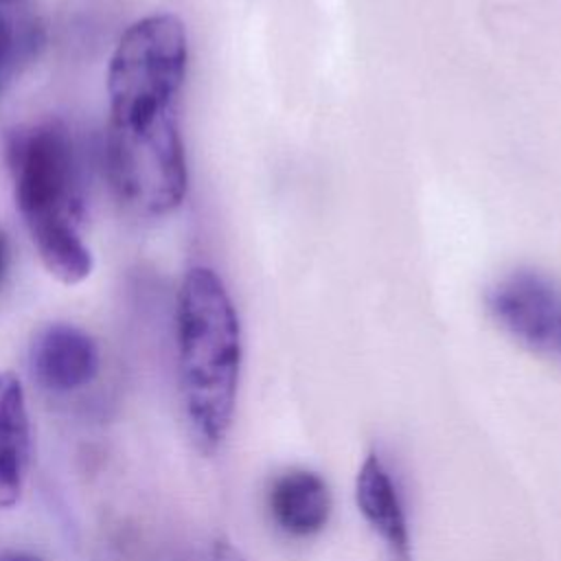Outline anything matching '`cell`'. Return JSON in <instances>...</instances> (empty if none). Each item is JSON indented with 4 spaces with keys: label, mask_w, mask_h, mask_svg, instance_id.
Listing matches in <instances>:
<instances>
[{
    "label": "cell",
    "mask_w": 561,
    "mask_h": 561,
    "mask_svg": "<svg viewBox=\"0 0 561 561\" xmlns=\"http://www.w3.org/2000/svg\"><path fill=\"white\" fill-rule=\"evenodd\" d=\"M31 416L20 377L0 370V511L13 508L31 467Z\"/></svg>",
    "instance_id": "9"
},
{
    "label": "cell",
    "mask_w": 561,
    "mask_h": 561,
    "mask_svg": "<svg viewBox=\"0 0 561 561\" xmlns=\"http://www.w3.org/2000/svg\"><path fill=\"white\" fill-rule=\"evenodd\" d=\"M331 506L327 480L311 469H285L267 489L270 517L274 526L291 539L318 535L331 517Z\"/></svg>",
    "instance_id": "8"
},
{
    "label": "cell",
    "mask_w": 561,
    "mask_h": 561,
    "mask_svg": "<svg viewBox=\"0 0 561 561\" xmlns=\"http://www.w3.org/2000/svg\"><path fill=\"white\" fill-rule=\"evenodd\" d=\"M15 206L46 272L79 285L94 267L83 239V182L72 136L59 121H39L9 131L4 147Z\"/></svg>",
    "instance_id": "1"
},
{
    "label": "cell",
    "mask_w": 561,
    "mask_h": 561,
    "mask_svg": "<svg viewBox=\"0 0 561 561\" xmlns=\"http://www.w3.org/2000/svg\"><path fill=\"white\" fill-rule=\"evenodd\" d=\"M180 561H245V559L228 539L210 537L191 546Z\"/></svg>",
    "instance_id": "10"
},
{
    "label": "cell",
    "mask_w": 561,
    "mask_h": 561,
    "mask_svg": "<svg viewBox=\"0 0 561 561\" xmlns=\"http://www.w3.org/2000/svg\"><path fill=\"white\" fill-rule=\"evenodd\" d=\"M491 318L522 346L561 362V285L537 270H515L486 294Z\"/></svg>",
    "instance_id": "5"
},
{
    "label": "cell",
    "mask_w": 561,
    "mask_h": 561,
    "mask_svg": "<svg viewBox=\"0 0 561 561\" xmlns=\"http://www.w3.org/2000/svg\"><path fill=\"white\" fill-rule=\"evenodd\" d=\"M101 353L94 337L70 322L42 327L28 346V370L33 381L48 392H75L94 381Z\"/></svg>",
    "instance_id": "6"
},
{
    "label": "cell",
    "mask_w": 561,
    "mask_h": 561,
    "mask_svg": "<svg viewBox=\"0 0 561 561\" xmlns=\"http://www.w3.org/2000/svg\"><path fill=\"white\" fill-rule=\"evenodd\" d=\"M0 561H42V559L26 552H9V554H2Z\"/></svg>",
    "instance_id": "12"
},
{
    "label": "cell",
    "mask_w": 561,
    "mask_h": 561,
    "mask_svg": "<svg viewBox=\"0 0 561 561\" xmlns=\"http://www.w3.org/2000/svg\"><path fill=\"white\" fill-rule=\"evenodd\" d=\"M355 502L366 524L381 539L388 559L410 561L412 537L405 506L397 480L392 478L379 451H370L357 471Z\"/></svg>",
    "instance_id": "7"
},
{
    "label": "cell",
    "mask_w": 561,
    "mask_h": 561,
    "mask_svg": "<svg viewBox=\"0 0 561 561\" xmlns=\"http://www.w3.org/2000/svg\"><path fill=\"white\" fill-rule=\"evenodd\" d=\"M9 267H11V245H9V237H7L4 228L0 226V287L4 285V280L9 276Z\"/></svg>",
    "instance_id": "11"
},
{
    "label": "cell",
    "mask_w": 561,
    "mask_h": 561,
    "mask_svg": "<svg viewBox=\"0 0 561 561\" xmlns=\"http://www.w3.org/2000/svg\"><path fill=\"white\" fill-rule=\"evenodd\" d=\"M178 373L193 440L213 454L228 436L241 375V327L224 280L191 267L178 296Z\"/></svg>",
    "instance_id": "2"
},
{
    "label": "cell",
    "mask_w": 561,
    "mask_h": 561,
    "mask_svg": "<svg viewBox=\"0 0 561 561\" xmlns=\"http://www.w3.org/2000/svg\"><path fill=\"white\" fill-rule=\"evenodd\" d=\"M186 59V28L178 15L151 13L134 22L110 59L107 123L134 125L173 112Z\"/></svg>",
    "instance_id": "3"
},
{
    "label": "cell",
    "mask_w": 561,
    "mask_h": 561,
    "mask_svg": "<svg viewBox=\"0 0 561 561\" xmlns=\"http://www.w3.org/2000/svg\"><path fill=\"white\" fill-rule=\"evenodd\" d=\"M105 169L114 193L131 210L147 217L175 210L188 186L175 110L134 125L107 123Z\"/></svg>",
    "instance_id": "4"
},
{
    "label": "cell",
    "mask_w": 561,
    "mask_h": 561,
    "mask_svg": "<svg viewBox=\"0 0 561 561\" xmlns=\"http://www.w3.org/2000/svg\"><path fill=\"white\" fill-rule=\"evenodd\" d=\"M0 2H7V0H0Z\"/></svg>",
    "instance_id": "13"
}]
</instances>
